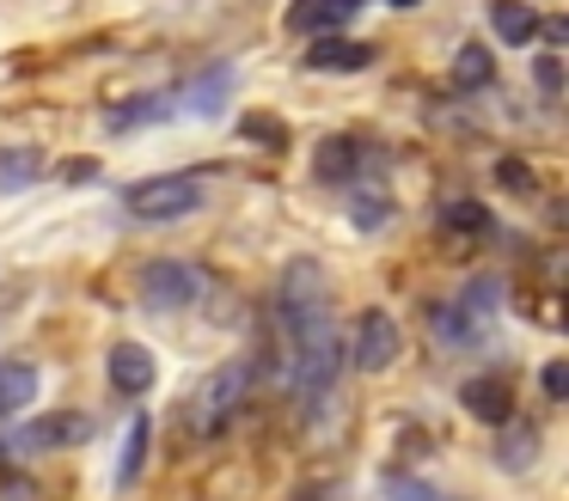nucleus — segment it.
<instances>
[{"instance_id": "obj_1", "label": "nucleus", "mask_w": 569, "mask_h": 501, "mask_svg": "<svg viewBox=\"0 0 569 501\" xmlns=\"http://www.w3.org/2000/svg\"><path fill=\"white\" fill-rule=\"evenodd\" d=\"M288 349H295V398L307 403V410H319L337 385V361H343V342H337L331 318L300 330V337H288Z\"/></svg>"}, {"instance_id": "obj_2", "label": "nucleus", "mask_w": 569, "mask_h": 501, "mask_svg": "<svg viewBox=\"0 0 569 501\" xmlns=\"http://www.w3.org/2000/svg\"><path fill=\"white\" fill-rule=\"evenodd\" d=\"M276 318H282L288 337H300V330L331 318V288H325V269L312 257H295L282 269V281H276Z\"/></svg>"}, {"instance_id": "obj_3", "label": "nucleus", "mask_w": 569, "mask_h": 501, "mask_svg": "<svg viewBox=\"0 0 569 501\" xmlns=\"http://www.w3.org/2000/svg\"><path fill=\"white\" fill-rule=\"evenodd\" d=\"M123 208L136 220H148V227H166V220H184L202 208V183L197 178H148L136 183V190L123 196Z\"/></svg>"}, {"instance_id": "obj_4", "label": "nucleus", "mask_w": 569, "mask_h": 501, "mask_svg": "<svg viewBox=\"0 0 569 501\" xmlns=\"http://www.w3.org/2000/svg\"><path fill=\"white\" fill-rule=\"evenodd\" d=\"M435 330H441V342H453V349H466V342H490V330H496V281H471V288L435 318Z\"/></svg>"}, {"instance_id": "obj_5", "label": "nucleus", "mask_w": 569, "mask_h": 501, "mask_svg": "<svg viewBox=\"0 0 569 501\" xmlns=\"http://www.w3.org/2000/svg\"><path fill=\"white\" fill-rule=\"evenodd\" d=\"M141 300L153 305V312H184V305L202 300V275L190 263H172V257H160V263L141 269Z\"/></svg>"}, {"instance_id": "obj_6", "label": "nucleus", "mask_w": 569, "mask_h": 501, "mask_svg": "<svg viewBox=\"0 0 569 501\" xmlns=\"http://www.w3.org/2000/svg\"><path fill=\"white\" fill-rule=\"evenodd\" d=\"M398 324H392V312H361L356 318V337H349V361L361 367V373H386V367L398 361Z\"/></svg>"}, {"instance_id": "obj_7", "label": "nucleus", "mask_w": 569, "mask_h": 501, "mask_svg": "<svg viewBox=\"0 0 569 501\" xmlns=\"http://www.w3.org/2000/svg\"><path fill=\"white\" fill-rule=\"evenodd\" d=\"M104 367H111V385L123 391V398H148L153 379H160V367H153V354L141 349V342H117Z\"/></svg>"}, {"instance_id": "obj_8", "label": "nucleus", "mask_w": 569, "mask_h": 501, "mask_svg": "<svg viewBox=\"0 0 569 501\" xmlns=\"http://www.w3.org/2000/svg\"><path fill=\"white\" fill-rule=\"evenodd\" d=\"M74 440H87V415H80V410H56V415H38V422L19 434V447H26V452H50V447H74Z\"/></svg>"}, {"instance_id": "obj_9", "label": "nucleus", "mask_w": 569, "mask_h": 501, "mask_svg": "<svg viewBox=\"0 0 569 501\" xmlns=\"http://www.w3.org/2000/svg\"><path fill=\"white\" fill-rule=\"evenodd\" d=\"M459 403L490 428H508V415H515V391L502 379H471V385H459Z\"/></svg>"}, {"instance_id": "obj_10", "label": "nucleus", "mask_w": 569, "mask_h": 501, "mask_svg": "<svg viewBox=\"0 0 569 501\" xmlns=\"http://www.w3.org/2000/svg\"><path fill=\"white\" fill-rule=\"evenodd\" d=\"M368 61H373V49L356 43V37H319V43L307 49L312 73H356V68H368Z\"/></svg>"}, {"instance_id": "obj_11", "label": "nucleus", "mask_w": 569, "mask_h": 501, "mask_svg": "<svg viewBox=\"0 0 569 501\" xmlns=\"http://www.w3.org/2000/svg\"><path fill=\"white\" fill-rule=\"evenodd\" d=\"M361 0H295V12H288V31H337V24L356 19Z\"/></svg>"}, {"instance_id": "obj_12", "label": "nucleus", "mask_w": 569, "mask_h": 501, "mask_svg": "<svg viewBox=\"0 0 569 501\" xmlns=\"http://www.w3.org/2000/svg\"><path fill=\"white\" fill-rule=\"evenodd\" d=\"M361 159H368V153H361V141H349V134H331V141L319 147V159H312V171H319L325 183H349V178L361 171Z\"/></svg>"}, {"instance_id": "obj_13", "label": "nucleus", "mask_w": 569, "mask_h": 501, "mask_svg": "<svg viewBox=\"0 0 569 501\" xmlns=\"http://www.w3.org/2000/svg\"><path fill=\"white\" fill-rule=\"evenodd\" d=\"M38 398V367L31 361H0V415H19Z\"/></svg>"}, {"instance_id": "obj_14", "label": "nucleus", "mask_w": 569, "mask_h": 501, "mask_svg": "<svg viewBox=\"0 0 569 501\" xmlns=\"http://www.w3.org/2000/svg\"><path fill=\"white\" fill-rule=\"evenodd\" d=\"M490 24H496V37H502V43H532V37H539V12H532L527 0H496Z\"/></svg>"}, {"instance_id": "obj_15", "label": "nucleus", "mask_w": 569, "mask_h": 501, "mask_svg": "<svg viewBox=\"0 0 569 501\" xmlns=\"http://www.w3.org/2000/svg\"><path fill=\"white\" fill-rule=\"evenodd\" d=\"M239 391H246V367H227V373L209 379V403H202V428H221L233 415Z\"/></svg>"}, {"instance_id": "obj_16", "label": "nucleus", "mask_w": 569, "mask_h": 501, "mask_svg": "<svg viewBox=\"0 0 569 501\" xmlns=\"http://www.w3.org/2000/svg\"><path fill=\"white\" fill-rule=\"evenodd\" d=\"M227 92H233V68H209V73H202V80L184 92V98H178V104L197 110V117H214V110L227 104Z\"/></svg>"}, {"instance_id": "obj_17", "label": "nucleus", "mask_w": 569, "mask_h": 501, "mask_svg": "<svg viewBox=\"0 0 569 501\" xmlns=\"http://www.w3.org/2000/svg\"><path fill=\"white\" fill-rule=\"evenodd\" d=\"M148 434H153V422L148 415H136V422H129V440H123V452H117V483H136L141 477V464H148Z\"/></svg>"}, {"instance_id": "obj_18", "label": "nucleus", "mask_w": 569, "mask_h": 501, "mask_svg": "<svg viewBox=\"0 0 569 501\" xmlns=\"http://www.w3.org/2000/svg\"><path fill=\"white\" fill-rule=\"evenodd\" d=\"M441 227L447 232H466V239H471V232L483 239V232H496V220H490V208H483V202H466V196H459V202L441 208Z\"/></svg>"}, {"instance_id": "obj_19", "label": "nucleus", "mask_w": 569, "mask_h": 501, "mask_svg": "<svg viewBox=\"0 0 569 501\" xmlns=\"http://www.w3.org/2000/svg\"><path fill=\"white\" fill-rule=\"evenodd\" d=\"M239 134H246L251 147H282L288 141L282 117H270V110H246V117H239Z\"/></svg>"}, {"instance_id": "obj_20", "label": "nucleus", "mask_w": 569, "mask_h": 501, "mask_svg": "<svg viewBox=\"0 0 569 501\" xmlns=\"http://www.w3.org/2000/svg\"><path fill=\"white\" fill-rule=\"evenodd\" d=\"M490 73H496V61H490V49H483V43H466V49L453 56V80H459V86H483Z\"/></svg>"}, {"instance_id": "obj_21", "label": "nucleus", "mask_w": 569, "mask_h": 501, "mask_svg": "<svg viewBox=\"0 0 569 501\" xmlns=\"http://www.w3.org/2000/svg\"><path fill=\"white\" fill-rule=\"evenodd\" d=\"M38 171H43V159L31 153V147L26 153H0V190H19V183H31Z\"/></svg>"}, {"instance_id": "obj_22", "label": "nucleus", "mask_w": 569, "mask_h": 501, "mask_svg": "<svg viewBox=\"0 0 569 501\" xmlns=\"http://www.w3.org/2000/svg\"><path fill=\"white\" fill-rule=\"evenodd\" d=\"M172 110V98H136V104H117L111 110V129H136V122H153Z\"/></svg>"}, {"instance_id": "obj_23", "label": "nucleus", "mask_w": 569, "mask_h": 501, "mask_svg": "<svg viewBox=\"0 0 569 501\" xmlns=\"http://www.w3.org/2000/svg\"><path fill=\"white\" fill-rule=\"evenodd\" d=\"M539 459V440H532V428H520V440H502V464L515 471V464H532Z\"/></svg>"}, {"instance_id": "obj_24", "label": "nucleus", "mask_w": 569, "mask_h": 501, "mask_svg": "<svg viewBox=\"0 0 569 501\" xmlns=\"http://www.w3.org/2000/svg\"><path fill=\"white\" fill-rule=\"evenodd\" d=\"M496 178H502L515 196H527V190H532V166H520V159H502V166H496Z\"/></svg>"}, {"instance_id": "obj_25", "label": "nucleus", "mask_w": 569, "mask_h": 501, "mask_svg": "<svg viewBox=\"0 0 569 501\" xmlns=\"http://www.w3.org/2000/svg\"><path fill=\"white\" fill-rule=\"evenodd\" d=\"M386 501H435V489L410 483V477H392V483H386Z\"/></svg>"}, {"instance_id": "obj_26", "label": "nucleus", "mask_w": 569, "mask_h": 501, "mask_svg": "<svg viewBox=\"0 0 569 501\" xmlns=\"http://www.w3.org/2000/svg\"><path fill=\"white\" fill-rule=\"evenodd\" d=\"M532 80H539L545 92H557V86H563V68H557V56H539V61H532Z\"/></svg>"}, {"instance_id": "obj_27", "label": "nucleus", "mask_w": 569, "mask_h": 501, "mask_svg": "<svg viewBox=\"0 0 569 501\" xmlns=\"http://www.w3.org/2000/svg\"><path fill=\"white\" fill-rule=\"evenodd\" d=\"M545 398H563V391H569V367L563 361H545Z\"/></svg>"}, {"instance_id": "obj_28", "label": "nucleus", "mask_w": 569, "mask_h": 501, "mask_svg": "<svg viewBox=\"0 0 569 501\" xmlns=\"http://www.w3.org/2000/svg\"><path fill=\"white\" fill-rule=\"evenodd\" d=\"M92 171H99L92 159H68V166H62V178H92Z\"/></svg>"}, {"instance_id": "obj_29", "label": "nucleus", "mask_w": 569, "mask_h": 501, "mask_svg": "<svg viewBox=\"0 0 569 501\" xmlns=\"http://www.w3.org/2000/svg\"><path fill=\"white\" fill-rule=\"evenodd\" d=\"M392 7H417V0H392Z\"/></svg>"}]
</instances>
